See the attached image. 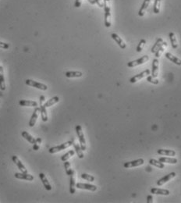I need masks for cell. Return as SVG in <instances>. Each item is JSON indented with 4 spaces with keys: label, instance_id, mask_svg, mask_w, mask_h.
<instances>
[{
    "label": "cell",
    "instance_id": "5b68a950",
    "mask_svg": "<svg viewBox=\"0 0 181 203\" xmlns=\"http://www.w3.org/2000/svg\"><path fill=\"white\" fill-rule=\"evenodd\" d=\"M148 59H149V56H147V55H145V56H142L141 58H140V59L129 62V63H127V66H128L129 67H132L133 68V67H137V66L142 65L144 63H145Z\"/></svg>",
    "mask_w": 181,
    "mask_h": 203
},
{
    "label": "cell",
    "instance_id": "d6986e66",
    "mask_svg": "<svg viewBox=\"0 0 181 203\" xmlns=\"http://www.w3.org/2000/svg\"><path fill=\"white\" fill-rule=\"evenodd\" d=\"M20 106H27V107H37L38 103L35 101L31 100H20L19 102Z\"/></svg>",
    "mask_w": 181,
    "mask_h": 203
},
{
    "label": "cell",
    "instance_id": "f35d334b",
    "mask_svg": "<svg viewBox=\"0 0 181 203\" xmlns=\"http://www.w3.org/2000/svg\"><path fill=\"white\" fill-rule=\"evenodd\" d=\"M0 48H4V49H7V48H9V45L7 44V43H5V42H0Z\"/></svg>",
    "mask_w": 181,
    "mask_h": 203
},
{
    "label": "cell",
    "instance_id": "f1b7e54d",
    "mask_svg": "<svg viewBox=\"0 0 181 203\" xmlns=\"http://www.w3.org/2000/svg\"><path fill=\"white\" fill-rule=\"evenodd\" d=\"M40 113L42 115V119L43 122L48 121V114H47L46 107L44 105H40Z\"/></svg>",
    "mask_w": 181,
    "mask_h": 203
},
{
    "label": "cell",
    "instance_id": "3957f363",
    "mask_svg": "<svg viewBox=\"0 0 181 203\" xmlns=\"http://www.w3.org/2000/svg\"><path fill=\"white\" fill-rule=\"evenodd\" d=\"M75 130H76L77 134L78 139H79V141H80V148H81V149H82L83 151H85L87 149L86 141H85V138H84V133H83L81 126L77 125L76 127V128H75Z\"/></svg>",
    "mask_w": 181,
    "mask_h": 203
},
{
    "label": "cell",
    "instance_id": "44dd1931",
    "mask_svg": "<svg viewBox=\"0 0 181 203\" xmlns=\"http://www.w3.org/2000/svg\"><path fill=\"white\" fill-rule=\"evenodd\" d=\"M158 155H167V156H175L176 152L173 150H169V149H158L157 151Z\"/></svg>",
    "mask_w": 181,
    "mask_h": 203
},
{
    "label": "cell",
    "instance_id": "d590c367",
    "mask_svg": "<svg viewBox=\"0 0 181 203\" xmlns=\"http://www.w3.org/2000/svg\"><path fill=\"white\" fill-rule=\"evenodd\" d=\"M146 44V40L145 39H141V41H140L139 44L137 45V49H136V51H137V53H141V51L143 50L144 47H145V45Z\"/></svg>",
    "mask_w": 181,
    "mask_h": 203
},
{
    "label": "cell",
    "instance_id": "7a4b0ae2",
    "mask_svg": "<svg viewBox=\"0 0 181 203\" xmlns=\"http://www.w3.org/2000/svg\"><path fill=\"white\" fill-rule=\"evenodd\" d=\"M74 142V138H72L71 140L67 141V142L63 143V144H59V145H57V146L53 147V148H50L49 150V152L51 153V154H54V153L59 152L60 151H63L64 149H67L69 147H70L71 145H73Z\"/></svg>",
    "mask_w": 181,
    "mask_h": 203
},
{
    "label": "cell",
    "instance_id": "f546056e",
    "mask_svg": "<svg viewBox=\"0 0 181 203\" xmlns=\"http://www.w3.org/2000/svg\"><path fill=\"white\" fill-rule=\"evenodd\" d=\"M73 145H74V149H75V152H76V153L77 154V156L80 159H83V158L84 157V153H83V150L81 149V148H80V145H79L78 144H77V143H74L73 144Z\"/></svg>",
    "mask_w": 181,
    "mask_h": 203
},
{
    "label": "cell",
    "instance_id": "8992f818",
    "mask_svg": "<svg viewBox=\"0 0 181 203\" xmlns=\"http://www.w3.org/2000/svg\"><path fill=\"white\" fill-rule=\"evenodd\" d=\"M150 73H151L150 70H145V71L141 72V73H138V74H137V75L132 77V78L130 79V82H131V84H134V83L137 82L138 81L142 79V78H145V77H147L148 75H150Z\"/></svg>",
    "mask_w": 181,
    "mask_h": 203
},
{
    "label": "cell",
    "instance_id": "d6a6232c",
    "mask_svg": "<svg viewBox=\"0 0 181 203\" xmlns=\"http://www.w3.org/2000/svg\"><path fill=\"white\" fill-rule=\"evenodd\" d=\"M64 168H65L66 174L68 176H70L72 174H74V171L71 169V165H70V162L65 161L64 162Z\"/></svg>",
    "mask_w": 181,
    "mask_h": 203
},
{
    "label": "cell",
    "instance_id": "5bb4252c",
    "mask_svg": "<svg viewBox=\"0 0 181 203\" xmlns=\"http://www.w3.org/2000/svg\"><path fill=\"white\" fill-rule=\"evenodd\" d=\"M159 61L157 58L153 60L152 63V76L154 78H157L158 75V67H159Z\"/></svg>",
    "mask_w": 181,
    "mask_h": 203
},
{
    "label": "cell",
    "instance_id": "9a60e30c",
    "mask_svg": "<svg viewBox=\"0 0 181 203\" xmlns=\"http://www.w3.org/2000/svg\"><path fill=\"white\" fill-rule=\"evenodd\" d=\"M39 177H40L41 180L42 181V184H43L44 187L45 188V189H46L47 191L52 190V186H51L50 183H49V181L48 180V179H47L46 176H45L43 173H40V174H39Z\"/></svg>",
    "mask_w": 181,
    "mask_h": 203
},
{
    "label": "cell",
    "instance_id": "836d02e7",
    "mask_svg": "<svg viewBox=\"0 0 181 203\" xmlns=\"http://www.w3.org/2000/svg\"><path fill=\"white\" fill-rule=\"evenodd\" d=\"M74 153H75V152H74V150L69 151V152H67L66 154H64L63 156H61V160L63 162L67 161L68 159H70V157H72V156L74 155Z\"/></svg>",
    "mask_w": 181,
    "mask_h": 203
},
{
    "label": "cell",
    "instance_id": "60d3db41",
    "mask_svg": "<svg viewBox=\"0 0 181 203\" xmlns=\"http://www.w3.org/2000/svg\"><path fill=\"white\" fill-rule=\"evenodd\" d=\"M95 2L99 7H104V2L101 0H95Z\"/></svg>",
    "mask_w": 181,
    "mask_h": 203
},
{
    "label": "cell",
    "instance_id": "8d00e7d4",
    "mask_svg": "<svg viewBox=\"0 0 181 203\" xmlns=\"http://www.w3.org/2000/svg\"><path fill=\"white\" fill-rule=\"evenodd\" d=\"M80 177H81L82 179L88 180V181H89V182H93V181L95 180V177H93L92 175H90V174H82Z\"/></svg>",
    "mask_w": 181,
    "mask_h": 203
},
{
    "label": "cell",
    "instance_id": "2e32d148",
    "mask_svg": "<svg viewBox=\"0 0 181 203\" xmlns=\"http://www.w3.org/2000/svg\"><path fill=\"white\" fill-rule=\"evenodd\" d=\"M151 193L154 195H169L170 194L169 191L167 189H161L156 188H152L151 189Z\"/></svg>",
    "mask_w": 181,
    "mask_h": 203
},
{
    "label": "cell",
    "instance_id": "bcb514c9",
    "mask_svg": "<svg viewBox=\"0 0 181 203\" xmlns=\"http://www.w3.org/2000/svg\"><path fill=\"white\" fill-rule=\"evenodd\" d=\"M88 2H90V4H92V5L95 4V0H88Z\"/></svg>",
    "mask_w": 181,
    "mask_h": 203
},
{
    "label": "cell",
    "instance_id": "603a6c76",
    "mask_svg": "<svg viewBox=\"0 0 181 203\" xmlns=\"http://www.w3.org/2000/svg\"><path fill=\"white\" fill-rule=\"evenodd\" d=\"M65 76L69 78H81L83 76V73L80 71H67L66 72Z\"/></svg>",
    "mask_w": 181,
    "mask_h": 203
},
{
    "label": "cell",
    "instance_id": "4316f807",
    "mask_svg": "<svg viewBox=\"0 0 181 203\" xmlns=\"http://www.w3.org/2000/svg\"><path fill=\"white\" fill-rule=\"evenodd\" d=\"M21 134H22V136H23V138H25L26 140L28 141V142H30L31 144H34V143H36V139L34 138H33V137L31 135V134H29V133H28L27 131H22V133H21Z\"/></svg>",
    "mask_w": 181,
    "mask_h": 203
},
{
    "label": "cell",
    "instance_id": "ac0fdd59",
    "mask_svg": "<svg viewBox=\"0 0 181 203\" xmlns=\"http://www.w3.org/2000/svg\"><path fill=\"white\" fill-rule=\"evenodd\" d=\"M166 58L169 59V60L172 61V62H173V63H175L176 65L181 66V59H179L178 57L173 56V55L172 54V53H166Z\"/></svg>",
    "mask_w": 181,
    "mask_h": 203
},
{
    "label": "cell",
    "instance_id": "1f68e13d",
    "mask_svg": "<svg viewBox=\"0 0 181 203\" xmlns=\"http://www.w3.org/2000/svg\"><path fill=\"white\" fill-rule=\"evenodd\" d=\"M163 43V39H162V38H158L157 39V41L155 42V43L154 44V45L152 46V53H155V52L157 50H158V48H159L161 46V45Z\"/></svg>",
    "mask_w": 181,
    "mask_h": 203
},
{
    "label": "cell",
    "instance_id": "4fadbf2b",
    "mask_svg": "<svg viewBox=\"0 0 181 203\" xmlns=\"http://www.w3.org/2000/svg\"><path fill=\"white\" fill-rule=\"evenodd\" d=\"M40 112V108H38V106L35 107L34 112H33V114H32L31 117L29 121V126L31 128L34 127V124H36V121H37V119L38 117V113Z\"/></svg>",
    "mask_w": 181,
    "mask_h": 203
},
{
    "label": "cell",
    "instance_id": "6da1fadb",
    "mask_svg": "<svg viewBox=\"0 0 181 203\" xmlns=\"http://www.w3.org/2000/svg\"><path fill=\"white\" fill-rule=\"evenodd\" d=\"M104 10H105V26L106 27H110L112 25L110 0H104Z\"/></svg>",
    "mask_w": 181,
    "mask_h": 203
},
{
    "label": "cell",
    "instance_id": "9c48e42d",
    "mask_svg": "<svg viewBox=\"0 0 181 203\" xmlns=\"http://www.w3.org/2000/svg\"><path fill=\"white\" fill-rule=\"evenodd\" d=\"M76 188L79 189H84V190H88L90 191H97L98 188L95 185L89 184H84V183H77L76 184Z\"/></svg>",
    "mask_w": 181,
    "mask_h": 203
},
{
    "label": "cell",
    "instance_id": "30bf717a",
    "mask_svg": "<svg viewBox=\"0 0 181 203\" xmlns=\"http://www.w3.org/2000/svg\"><path fill=\"white\" fill-rule=\"evenodd\" d=\"M14 177L17 178V179L29 180V181H32V180H34V179L33 175L28 174V173H16V174H14Z\"/></svg>",
    "mask_w": 181,
    "mask_h": 203
},
{
    "label": "cell",
    "instance_id": "f6af8a7d",
    "mask_svg": "<svg viewBox=\"0 0 181 203\" xmlns=\"http://www.w3.org/2000/svg\"><path fill=\"white\" fill-rule=\"evenodd\" d=\"M36 143H38V144H40L41 143H42V138H37V139H36Z\"/></svg>",
    "mask_w": 181,
    "mask_h": 203
},
{
    "label": "cell",
    "instance_id": "74e56055",
    "mask_svg": "<svg viewBox=\"0 0 181 203\" xmlns=\"http://www.w3.org/2000/svg\"><path fill=\"white\" fill-rule=\"evenodd\" d=\"M156 78H154V77H152V76L151 75H148L147 77V81L149 83H152V84H159V81H158V79H155Z\"/></svg>",
    "mask_w": 181,
    "mask_h": 203
},
{
    "label": "cell",
    "instance_id": "ba28073f",
    "mask_svg": "<svg viewBox=\"0 0 181 203\" xmlns=\"http://www.w3.org/2000/svg\"><path fill=\"white\" fill-rule=\"evenodd\" d=\"M176 175H177V174H176L175 172H172L170 174H167V175H166V176L163 177L162 178H161L160 180H158V181H157V185H158V186H162V185H163L164 184H166V183H167L168 181H169L171 179L174 178L175 177H176Z\"/></svg>",
    "mask_w": 181,
    "mask_h": 203
},
{
    "label": "cell",
    "instance_id": "ab89813d",
    "mask_svg": "<svg viewBox=\"0 0 181 203\" xmlns=\"http://www.w3.org/2000/svg\"><path fill=\"white\" fill-rule=\"evenodd\" d=\"M81 2H82V0H76L74 3V7L76 8H79L81 6Z\"/></svg>",
    "mask_w": 181,
    "mask_h": 203
},
{
    "label": "cell",
    "instance_id": "e0dca14e",
    "mask_svg": "<svg viewBox=\"0 0 181 203\" xmlns=\"http://www.w3.org/2000/svg\"><path fill=\"white\" fill-rule=\"evenodd\" d=\"M150 2H151V0H144L142 6H141L139 11H138V16L139 17H143L144 15H145L146 10L147 9L148 6H149Z\"/></svg>",
    "mask_w": 181,
    "mask_h": 203
},
{
    "label": "cell",
    "instance_id": "ee69618b",
    "mask_svg": "<svg viewBox=\"0 0 181 203\" xmlns=\"http://www.w3.org/2000/svg\"><path fill=\"white\" fill-rule=\"evenodd\" d=\"M45 100V98L44 95H42L40 97V105H42V103H44Z\"/></svg>",
    "mask_w": 181,
    "mask_h": 203
},
{
    "label": "cell",
    "instance_id": "b9f144b4",
    "mask_svg": "<svg viewBox=\"0 0 181 203\" xmlns=\"http://www.w3.org/2000/svg\"><path fill=\"white\" fill-rule=\"evenodd\" d=\"M147 203H152L153 202V197L152 195H149L147 197Z\"/></svg>",
    "mask_w": 181,
    "mask_h": 203
},
{
    "label": "cell",
    "instance_id": "7bdbcfd3",
    "mask_svg": "<svg viewBox=\"0 0 181 203\" xmlns=\"http://www.w3.org/2000/svg\"><path fill=\"white\" fill-rule=\"evenodd\" d=\"M39 149H40V145H39V144H38V143H34V145H33V149H34V151H38Z\"/></svg>",
    "mask_w": 181,
    "mask_h": 203
},
{
    "label": "cell",
    "instance_id": "277c9868",
    "mask_svg": "<svg viewBox=\"0 0 181 203\" xmlns=\"http://www.w3.org/2000/svg\"><path fill=\"white\" fill-rule=\"evenodd\" d=\"M25 83L27 85L31 86V87L38 88V89H40V90H42V91H46L47 89H48L47 85L42 84V83H39V82L35 81H33V80H31V79L26 80Z\"/></svg>",
    "mask_w": 181,
    "mask_h": 203
},
{
    "label": "cell",
    "instance_id": "8fae6325",
    "mask_svg": "<svg viewBox=\"0 0 181 203\" xmlns=\"http://www.w3.org/2000/svg\"><path fill=\"white\" fill-rule=\"evenodd\" d=\"M111 37H112V39H113L114 41L117 43V45L120 46V48H122V49H125V48H126V43H125L124 41H123L122 38H120V36H119L117 34L112 33L111 34Z\"/></svg>",
    "mask_w": 181,
    "mask_h": 203
},
{
    "label": "cell",
    "instance_id": "83f0119b",
    "mask_svg": "<svg viewBox=\"0 0 181 203\" xmlns=\"http://www.w3.org/2000/svg\"><path fill=\"white\" fill-rule=\"evenodd\" d=\"M167 47V43L166 42H163L162 45H161V46L159 47V48H158V50L156 51L155 52V57L157 58V59H158L159 57L162 56V54L163 53H164V51H165V49H166V48Z\"/></svg>",
    "mask_w": 181,
    "mask_h": 203
},
{
    "label": "cell",
    "instance_id": "cb8c5ba5",
    "mask_svg": "<svg viewBox=\"0 0 181 203\" xmlns=\"http://www.w3.org/2000/svg\"><path fill=\"white\" fill-rule=\"evenodd\" d=\"M0 89L4 91L6 89V83H5L4 74H3V68L0 66Z\"/></svg>",
    "mask_w": 181,
    "mask_h": 203
},
{
    "label": "cell",
    "instance_id": "e575fe53",
    "mask_svg": "<svg viewBox=\"0 0 181 203\" xmlns=\"http://www.w3.org/2000/svg\"><path fill=\"white\" fill-rule=\"evenodd\" d=\"M161 10V0H155L154 3V13L158 14Z\"/></svg>",
    "mask_w": 181,
    "mask_h": 203
},
{
    "label": "cell",
    "instance_id": "7402d4cb",
    "mask_svg": "<svg viewBox=\"0 0 181 203\" xmlns=\"http://www.w3.org/2000/svg\"><path fill=\"white\" fill-rule=\"evenodd\" d=\"M169 40H170V43L172 45V47H173L174 49L178 48V42H177V36L173 32H170L169 34Z\"/></svg>",
    "mask_w": 181,
    "mask_h": 203
},
{
    "label": "cell",
    "instance_id": "52a82bcc",
    "mask_svg": "<svg viewBox=\"0 0 181 203\" xmlns=\"http://www.w3.org/2000/svg\"><path fill=\"white\" fill-rule=\"evenodd\" d=\"M144 163H145V160H144L143 159H137V160H134V161L125 163L123 164V166H124L126 169H129V168L140 166L143 165Z\"/></svg>",
    "mask_w": 181,
    "mask_h": 203
},
{
    "label": "cell",
    "instance_id": "ffe728a7",
    "mask_svg": "<svg viewBox=\"0 0 181 203\" xmlns=\"http://www.w3.org/2000/svg\"><path fill=\"white\" fill-rule=\"evenodd\" d=\"M76 191V183L74 178V173L70 176V193L74 195Z\"/></svg>",
    "mask_w": 181,
    "mask_h": 203
},
{
    "label": "cell",
    "instance_id": "7c38bea8",
    "mask_svg": "<svg viewBox=\"0 0 181 203\" xmlns=\"http://www.w3.org/2000/svg\"><path fill=\"white\" fill-rule=\"evenodd\" d=\"M12 160H13V163L17 166V167L19 168V170H20L22 173H28V170L26 169L25 166L22 163V162L20 160L19 158L17 157V155H13V156H12Z\"/></svg>",
    "mask_w": 181,
    "mask_h": 203
},
{
    "label": "cell",
    "instance_id": "d4e9b609",
    "mask_svg": "<svg viewBox=\"0 0 181 203\" xmlns=\"http://www.w3.org/2000/svg\"><path fill=\"white\" fill-rule=\"evenodd\" d=\"M159 161L163 163H170V164H176L178 163V160H177L176 158H168V157H160Z\"/></svg>",
    "mask_w": 181,
    "mask_h": 203
},
{
    "label": "cell",
    "instance_id": "484cf974",
    "mask_svg": "<svg viewBox=\"0 0 181 203\" xmlns=\"http://www.w3.org/2000/svg\"><path fill=\"white\" fill-rule=\"evenodd\" d=\"M59 102V98L58 96H55V97H53L52 98H50L49 100H48L46 102V103H45L44 106L46 108H48V107H50V106H53V105H55V104H56V103H58Z\"/></svg>",
    "mask_w": 181,
    "mask_h": 203
},
{
    "label": "cell",
    "instance_id": "4dcf8cb0",
    "mask_svg": "<svg viewBox=\"0 0 181 203\" xmlns=\"http://www.w3.org/2000/svg\"><path fill=\"white\" fill-rule=\"evenodd\" d=\"M149 163L152 166H156L157 168H159V169H164L165 168L164 163L159 161V160L157 161L155 159H152L149 160Z\"/></svg>",
    "mask_w": 181,
    "mask_h": 203
}]
</instances>
